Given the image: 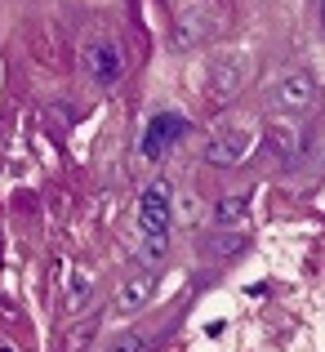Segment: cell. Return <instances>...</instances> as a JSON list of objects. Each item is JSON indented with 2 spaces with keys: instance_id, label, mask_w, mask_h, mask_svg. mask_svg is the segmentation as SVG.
Wrapping results in <instances>:
<instances>
[{
  "instance_id": "6da1fadb",
  "label": "cell",
  "mask_w": 325,
  "mask_h": 352,
  "mask_svg": "<svg viewBox=\"0 0 325 352\" xmlns=\"http://www.w3.org/2000/svg\"><path fill=\"white\" fill-rule=\"evenodd\" d=\"M263 103H267V112H276V116H303L317 103V76H312L308 67L276 72L267 94H263Z\"/></svg>"
},
{
  "instance_id": "7a4b0ae2",
  "label": "cell",
  "mask_w": 325,
  "mask_h": 352,
  "mask_svg": "<svg viewBox=\"0 0 325 352\" xmlns=\"http://www.w3.org/2000/svg\"><path fill=\"white\" fill-rule=\"evenodd\" d=\"M188 134V120H183L179 112H156L152 120L143 125V138H138V156L143 161H161L165 152H170L179 138Z\"/></svg>"
},
{
  "instance_id": "3957f363",
  "label": "cell",
  "mask_w": 325,
  "mask_h": 352,
  "mask_svg": "<svg viewBox=\"0 0 325 352\" xmlns=\"http://www.w3.org/2000/svg\"><path fill=\"white\" fill-rule=\"evenodd\" d=\"M218 32V9L210 5V0H197V5H188L179 14V23H174V50H192V45L201 41H214Z\"/></svg>"
},
{
  "instance_id": "277c9868",
  "label": "cell",
  "mask_w": 325,
  "mask_h": 352,
  "mask_svg": "<svg viewBox=\"0 0 325 352\" xmlns=\"http://www.w3.org/2000/svg\"><path fill=\"white\" fill-rule=\"evenodd\" d=\"M174 228V201L165 183H152V188L138 197V232L143 236H170Z\"/></svg>"
},
{
  "instance_id": "5b68a950",
  "label": "cell",
  "mask_w": 325,
  "mask_h": 352,
  "mask_svg": "<svg viewBox=\"0 0 325 352\" xmlns=\"http://www.w3.org/2000/svg\"><path fill=\"white\" fill-rule=\"evenodd\" d=\"M245 76H249V58H245V54H218V58L210 63V85H205V94L214 98V103H227L232 94H240Z\"/></svg>"
},
{
  "instance_id": "8992f818",
  "label": "cell",
  "mask_w": 325,
  "mask_h": 352,
  "mask_svg": "<svg viewBox=\"0 0 325 352\" xmlns=\"http://www.w3.org/2000/svg\"><path fill=\"white\" fill-rule=\"evenodd\" d=\"M85 72L94 76V85H116L125 76V54L111 36H94L85 45Z\"/></svg>"
},
{
  "instance_id": "52a82bcc",
  "label": "cell",
  "mask_w": 325,
  "mask_h": 352,
  "mask_svg": "<svg viewBox=\"0 0 325 352\" xmlns=\"http://www.w3.org/2000/svg\"><path fill=\"white\" fill-rule=\"evenodd\" d=\"M249 152H254V134H249V129H218V134L205 143V161L218 165V170H236V165H245Z\"/></svg>"
},
{
  "instance_id": "ba28073f",
  "label": "cell",
  "mask_w": 325,
  "mask_h": 352,
  "mask_svg": "<svg viewBox=\"0 0 325 352\" xmlns=\"http://www.w3.org/2000/svg\"><path fill=\"white\" fill-rule=\"evenodd\" d=\"M152 294H156V267H143V272L125 276V281L116 285L111 308H116L120 317H134V312H143V303H152Z\"/></svg>"
},
{
  "instance_id": "9c48e42d",
  "label": "cell",
  "mask_w": 325,
  "mask_h": 352,
  "mask_svg": "<svg viewBox=\"0 0 325 352\" xmlns=\"http://www.w3.org/2000/svg\"><path fill=\"white\" fill-rule=\"evenodd\" d=\"M210 219H214V228H236L240 219H249V197H223V201H214Z\"/></svg>"
},
{
  "instance_id": "30bf717a",
  "label": "cell",
  "mask_w": 325,
  "mask_h": 352,
  "mask_svg": "<svg viewBox=\"0 0 325 352\" xmlns=\"http://www.w3.org/2000/svg\"><path fill=\"white\" fill-rule=\"evenodd\" d=\"M89 294H94L89 272H85V267H71V276H67V312H80L89 303Z\"/></svg>"
},
{
  "instance_id": "8fae6325",
  "label": "cell",
  "mask_w": 325,
  "mask_h": 352,
  "mask_svg": "<svg viewBox=\"0 0 325 352\" xmlns=\"http://www.w3.org/2000/svg\"><path fill=\"white\" fill-rule=\"evenodd\" d=\"M272 152L281 156V161H294V156H299V129L294 125H276L272 129Z\"/></svg>"
},
{
  "instance_id": "7c38bea8",
  "label": "cell",
  "mask_w": 325,
  "mask_h": 352,
  "mask_svg": "<svg viewBox=\"0 0 325 352\" xmlns=\"http://www.w3.org/2000/svg\"><path fill=\"white\" fill-rule=\"evenodd\" d=\"M165 250H170V236H143V250H138V258H143L147 267L165 263Z\"/></svg>"
},
{
  "instance_id": "4fadbf2b",
  "label": "cell",
  "mask_w": 325,
  "mask_h": 352,
  "mask_svg": "<svg viewBox=\"0 0 325 352\" xmlns=\"http://www.w3.org/2000/svg\"><path fill=\"white\" fill-rule=\"evenodd\" d=\"M103 352H147V339H143V335H134V330H125V335L107 339Z\"/></svg>"
},
{
  "instance_id": "5bb4252c",
  "label": "cell",
  "mask_w": 325,
  "mask_h": 352,
  "mask_svg": "<svg viewBox=\"0 0 325 352\" xmlns=\"http://www.w3.org/2000/svg\"><path fill=\"white\" fill-rule=\"evenodd\" d=\"M197 214H201V206L192 197H183V223H197Z\"/></svg>"
},
{
  "instance_id": "9a60e30c",
  "label": "cell",
  "mask_w": 325,
  "mask_h": 352,
  "mask_svg": "<svg viewBox=\"0 0 325 352\" xmlns=\"http://www.w3.org/2000/svg\"><path fill=\"white\" fill-rule=\"evenodd\" d=\"M0 352H14V348H9V344H0Z\"/></svg>"
},
{
  "instance_id": "2e32d148",
  "label": "cell",
  "mask_w": 325,
  "mask_h": 352,
  "mask_svg": "<svg viewBox=\"0 0 325 352\" xmlns=\"http://www.w3.org/2000/svg\"><path fill=\"white\" fill-rule=\"evenodd\" d=\"M321 23H325V0H321Z\"/></svg>"
}]
</instances>
